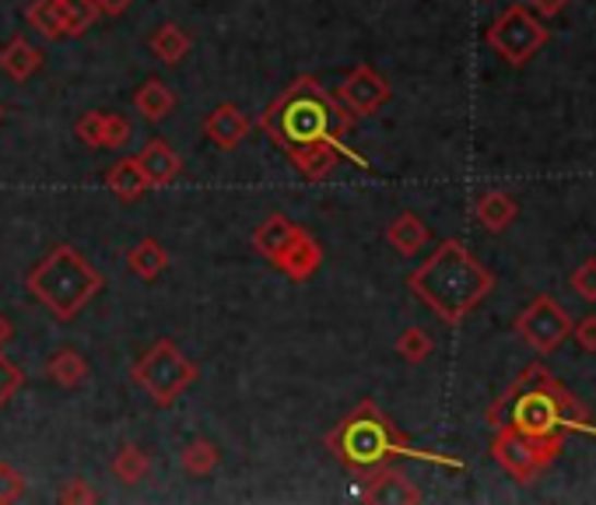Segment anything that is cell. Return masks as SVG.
<instances>
[{
  "label": "cell",
  "instance_id": "6da1fadb",
  "mask_svg": "<svg viewBox=\"0 0 596 505\" xmlns=\"http://www.w3.org/2000/svg\"><path fill=\"white\" fill-rule=\"evenodd\" d=\"M488 421L494 428H512L529 435V439L565 449V435L575 428H586L589 411L551 376V368L534 362L491 403Z\"/></svg>",
  "mask_w": 596,
  "mask_h": 505
},
{
  "label": "cell",
  "instance_id": "7a4b0ae2",
  "mask_svg": "<svg viewBox=\"0 0 596 505\" xmlns=\"http://www.w3.org/2000/svg\"><path fill=\"white\" fill-rule=\"evenodd\" d=\"M407 289L414 298H421L442 324L456 327L491 295L494 278L460 239H445L439 243L432 257L407 278Z\"/></svg>",
  "mask_w": 596,
  "mask_h": 505
},
{
  "label": "cell",
  "instance_id": "3957f363",
  "mask_svg": "<svg viewBox=\"0 0 596 505\" xmlns=\"http://www.w3.org/2000/svg\"><path fill=\"white\" fill-rule=\"evenodd\" d=\"M351 127H355V116L347 113L334 95H326V89L312 74L295 78L267 106V113L260 116V130L267 133L281 151L323 141L330 133L344 138Z\"/></svg>",
  "mask_w": 596,
  "mask_h": 505
},
{
  "label": "cell",
  "instance_id": "277c9868",
  "mask_svg": "<svg viewBox=\"0 0 596 505\" xmlns=\"http://www.w3.org/2000/svg\"><path fill=\"white\" fill-rule=\"evenodd\" d=\"M326 449L334 453V457L347 470H351V474H372V470L386 467L396 457L432 460V463L460 470L456 460H445V457H436V453L414 449L372 400H361L358 408L341 421V425H334V432L326 435Z\"/></svg>",
  "mask_w": 596,
  "mask_h": 505
},
{
  "label": "cell",
  "instance_id": "5b68a950",
  "mask_svg": "<svg viewBox=\"0 0 596 505\" xmlns=\"http://www.w3.org/2000/svg\"><path fill=\"white\" fill-rule=\"evenodd\" d=\"M103 289H106L103 271H98L88 257H81V249H74L71 243L53 246L28 274V292L36 295L49 309V316L60 319V324L78 319V313Z\"/></svg>",
  "mask_w": 596,
  "mask_h": 505
},
{
  "label": "cell",
  "instance_id": "8992f818",
  "mask_svg": "<svg viewBox=\"0 0 596 505\" xmlns=\"http://www.w3.org/2000/svg\"><path fill=\"white\" fill-rule=\"evenodd\" d=\"M130 379H134L141 390L158 403V408H172V403L183 397L187 386H193L196 365L172 341H165L162 337V341H155L138 359Z\"/></svg>",
  "mask_w": 596,
  "mask_h": 505
},
{
  "label": "cell",
  "instance_id": "52a82bcc",
  "mask_svg": "<svg viewBox=\"0 0 596 505\" xmlns=\"http://www.w3.org/2000/svg\"><path fill=\"white\" fill-rule=\"evenodd\" d=\"M548 36L551 32L544 28V19H537V14L526 11L523 4H512L491 22L485 39L509 67H523L526 60H534V54H540Z\"/></svg>",
  "mask_w": 596,
  "mask_h": 505
},
{
  "label": "cell",
  "instance_id": "ba28073f",
  "mask_svg": "<svg viewBox=\"0 0 596 505\" xmlns=\"http://www.w3.org/2000/svg\"><path fill=\"white\" fill-rule=\"evenodd\" d=\"M516 333L537 351V355H551L561 348V341L572 333V316L565 313L558 298L537 295L529 306L516 316Z\"/></svg>",
  "mask_w": 596,
  "mask_h": 505
},
{
  "label": "cell",
  "instance_id": "9c48e42d",
  "mask_svg": "<svg viewBox=\"0 0 596 505\" xmlns=\"http://www.w3.org/2000/svg\"><path fill=\"white\" fill-rule=\"evenodd\" d=\"M558 446L529 439L523 432L512 428H494V443H491V457L499 460V467L505 474H512L516 481H534L544 467H551V460L558 457Z\"/></svg>",
  "mask_w": 596,
  "mask_h": 505
},
{
  "label": "cell",
  "instance_id": "30bf717a",
  "mask_svg": "<svg viewBox=\"0 0 596 505\" xmlns=\"http://www.w3.org/2000/svg\"><path fill=\"white\" fill-rule=\"evenodd\" d=\"M390 81L372 71L369 63H358L351 74L344 78V84L337 89V103L355 116V120H361V116H376L379 109H383L390 103Z\"/></svg>",
  "mask_w": 596,
  "mask_h": 505
},
{
  "label": "cell",
  "instance_id": "8fae6325",
  "mask_svg": "<svg viewBox=\"0 0 596 505\" xmlns=\"http://www.w3.org/2000/svg\"><path fill=\"white\" fill-rule=\"evenodd\" d=\"M288 155V162L295 165V173L302 176V179H309V183H323V179H330V173L337 168V162L341 158H351L355 165H366L351 148H347L337 133H330V138H323V141H312V144H298V148H288L285 151Z\"/></svg>",
  "mask_w": 596,
  "mask_h": 505
},
{
  "label": "cell",
  "instance_id": "7c38bea8",
  "mask_svg": "<svg viewBox=\"0 0 596 505\" xmlns=\"http://www.w3.org/2000/svg\"><path fill=\"white\" fill-rule=\"evenodd\" d=\"M320 263H323V246L312 239L306 228H298L295 239L285 246V252L274 260L277 271L285 278H291V281H309L312 274L320 271Z\"/></svg>",
  "mask_w": 596,
  "mask_h": 505
},
{
  "label": "cell",
  "instance_id": "4fadbf2b",
  "mask_svg": "<svg viewBox=\"0 0 596 505\" xmlns=\"http://www.w3.org/2000/svg\"><path fill=\"white\" fill-rule=\"evenodd\" d=\"M366 498L376 505H418L421 492L410 484L407 474H401L396 467H379L369 474V488H366Z\"/></svg>",
  "mask_w": 596,
  "mask_h": 505
},
{
  "label": "cell",
  "instance_id": "5bb4252c",
  "mask_svg": "<svg viewBox=\"0 0 596 505\" xmlns=\"http://www.w3.org/2000/svg\"><path fill=\"white\" fill-rule=\"evenodd\" d=\"M250 116H246L239 106H231V103H222L218 109H214L207 120H204V133L211 138L214 148H222V151H231V148H239L246 138H250Z\"/></svg>",
  "mask_w": 596,
  "mask_h": 505
},
{
  "label": "cell",
  "instance_id": "9a60e30c",
  "mask_svg": "<svg viewBox=\"0 0 596 505\" xmlns=\"http://www.w3.org/2000/svg\"><path fill=\"white\" fill-rule=\"evenodd\" d=\"M138 165L144 168V176H147V187L152 190H165V187H172V183L179 179V173H183V158L176 155V151L165 144L162 138L155 141H147L144 151L138 155Z\"/></svg>",
  "mask_w": 596,
  "mask_h": 505
},
{
  "label": "cell",
  "instance_id": "2e32d148",
  "mask_svg": "<svg viewBox=\"0 0 596 505\" xmlns=\"http://www.w3.org/2000/svg\"><path fill=\"white\" fill-rule=\"evenodd\" d=\"M176 92L165 84L162 78H147L138 84V92H134V109L144 116L147 124H162L165 116H169L176 109Z\"/></svg>",
  "mask_w": 596,
  "mask_h": 505
},
{
  "label": "cell",
  "instance_id": "e0dca14e",
  "mask_svg": "<svg viewBox=\"0 0 596 505\" xmlns=\"http://www.w3.org/2000/svg\"><path fill=\"white\" fill-rule=\"evenodd\" d=\"M428 239H432V228H428L414 211L396 214L393 222H390V228H386V243L396 252H404V257H414V252H421L428 246Z\"/></svg>",
  "mask_w": 596,
  "mask_h": 505
},
{
  "label": "cell",
  "instance_id": "ac0fdd59",
  "mask_svg": "<svg viewBox=\"0 0 596 505\" xmlns=\"http://www.w3.org/2000/svg\"><path fill=\"white\" fill-rule=\"evenodd\" d=\"M295 232H298V225L291 222V218H285V214H267L260 222V228L253 232V249L260 252L263 260H277L281 252H285V246L295 239Z\"/></svg>",
  "mask_w": 596,
  "mask_h": 505
},
{
  "label": "cell",
  "instance_id": "d6986e66",
  "mask_svg": "<svg viewBox=\"0 0 596 505\" xmlns=\"http://www.w3.org/2000/svg\"><path fill=\"white\" fill-rule=\"evenodd\" d=\"M43 67V49L32 46L25 36H14L4 49H0V71L14 81H28Z\"/></svg>",
  "mask_w": 596,
  "mask_h": 505
},
{
  "label": "cell",
  "instance_id": "ffe728a7",
  "mask_svg": "<svg viewBox=\"0 0 596 505\" xmlns=\"http://www.w3.org/2000/svg\"><path fill=\"white\" fill-rule=\"evenodd\" d=\"M106 187L120 197V200H127V204H134L138 197H144L147 190V176H144V168L138 165V158H120V162H112L109 168H106Z\"/></svg>",
  "mask_w": 596,
  "mask_h": 505
},
{
  "label": "cell",
  "instance_id": "44dd1931",
  "mask_svg": "<svg viewBox=\"0 0 596 505\" xmlns=\"http://www.w3.org/2000/svg\"><path fill=\"white\" fill-rule=\"evenodd\" d=\"M516 200H512L509 193H499V190H491L485 197H477V204H474V218L481 222L488 232H502L509 228L512 222H516Z\"/></svg>",
  "mask_w": 596,
  "mask_h": 505
},
{
  "label": "cell",
  "instance_id": "7402d4cb",
  "mask_svg": "<svg viewBox=\"0 0 596 505\" xmlns=\"http://www.w3.org/2000/svg\"><path fill=\"white\" fill-rule=\"evenodd\" d=\"M147 46H152V54H155L162 63L176 67V63H183V60H187V54L193 49V39H190V32H183L179 25H158V28L152 32V39H147Z\"/></svg>",
  "mask_w": 596,
  "mask_h": 505
},
{
  "label": "cell",
  "instance_id": "603a6c76",
  "mask_svg": "<svg viewBox=\"0 0 596 505\" xmlns=\"http://www.w3.org/2000/svg\"><path fill=\"white\" fill-rule=\"evenodd\" d=\"M127 267L138 278L155 281V278H162L165 271H169V252H165V246L158 239H141L134 249L127 252Z\"/></svg>",
  "mask_w": 596,
  "mask_h": 505
},
{
  "label": "cell",
  "instance_id": "cb8c5ba5",
  "mask_svg": "<svg viewBox=\"0 0 596 505\" xmlns=\"http://www.w3.org/2000/svg\"><path fill=\"white\" fill-rule=\"evenodd\" d=\"M49 379H53L57 386H63V390H74V386H81L88 379V362L78 355L74 348H60L53 359H49L46 365Z\"/></svg>",
  "mask_w": 596,
  "mask_h": 505
},
{
  "label": "cell",
  "instance_id": "d4e9b609",
  "mask_svg": "<svg viewBox=\"0 0 596 505\" xmlns=\"http://www.w3.org/2000/svg\"><path fill=\"white\" fill-rule=\"evenodd\" d=\"M109 467L123 484H141V481L152 478V457H147V453L141 446H134V443L120 446V453H116Z\"/></svg>",
  "mask_w": 596,
  "mask_h": 505
},
{
  "label": "cell",
  "instance_id": "484cf974",
  "mask_svg": "<svg viewBox=\"0 0 596 505\" xmlns=\"http://www.w3.org/2000/svg\"><path fill=\"white\" fill-rule=\"evenodd\" d=\"M25 22L43 32L46 39L63 36V0H32L25 8Z\"/></svg>",
  "mask_w": 596,
  "mask_h": 505
},
{
  "label": "cell",
  "instance_id": "4316f807",
  "mask_svg": "<svg viewBox=\"0 0 596 505\" xmlns=\"http://www.w3.org/2000/svg\"><path fill=\"white\" fill-rule=\"evenodd\" d=\"M222 467V446L211 439H193L183 449V470L190 478H207Z\"/></svg>",
  "mask_w": 596,
  "mask_h": 505
},
{
  "label": "cell",
  "instance_id": "83f0119b",
  "mask_svg": "<svg viewBox=\"0 0 596 505\" xmlns=\"http://www.w3.org/2000/svg\"><path fill=\"white\" fill-rule=\"evenodd\" d=\"M98 22L95 0H63V36H85V32Z\"/></svg>",
  "mask_w": 596,
  "mask_h": 505
},
{
  "label": "cell",
  "instance_id": "f1b7e54d",
  "mask_svg": "<svg viewBox=\"0 0 596 505\" xmlns=\"http://www.w3.org/2000/svg\"><path fill=\"white\" fill-rule=\"evenodd\" d=\"M432 351H436L432 333L421 330V327H407L401 337H396V355H401L404 362H410V365L425 362L428 355H432Z\"/></svg>",
  "mask_w": 596,
  "mask_h": 505
},
{
  "label": "cell",
  "instance_id": "f546056e",
  "mask_svg": "<svg viewBox=\"0 0 596 505\" xmlns=\"http://www.w3.org/2000/svg\"><path fill=\"white\" fill-rule=\"evenodd\" d=\"M134 141V124L120 113H106L103 116V151H120Z\"/></svg>",
  "mask_w": 596,
  "mask_h": 505
},
{
  "label": "cell",
  "instance_id": "4dcf8cb0",
  "mask_svg": "<svg viewBox=\"0 0 596 505\" xmlns=\"http://www.w3.org/2000/svg\"><path fill=\"white\" fill-rule=\"evenodd\" d=\"M28 492V481L25 474L14 463L0 460V505H11V502H22Z\"/></svg>",
  "mask_w": 596,
  "mask_h": 505
},
{
  "label": "cell",
  "instance_id": "1f68e13d",
  "mask_svg": "<svg viewBox=\"0 0 596 505\" xmlns=\"http://www.w3.org/2000/svg\"><path fill=\"white\" fill-rule=\"evenodd\" d=\"M22 383H25V373L11 359H4V351H0V411H4L14 400V394L22 390Z\"/></svg>",
  "mask_w": 596,
  "mask_h": 505
},
{
  "label": "cell",
  "instance_id": "d6a6232c",
  "mask_svg": "<svg viewBox=\"0 0 596 505\" xmlns=\"http://www.w3.org/2000/svg\"><path fill=\"white\" fill-rule=\"evenodd\" d=\"M103 109H92V113H85L81 120L74 124V133H78V141L81 144H88V148H98L103 151Z\"/></svg>",
  "mask_w": 596,
  "mask_h": 505
},
{
  "label": "cell",
  "instance_id": "836d02e7",
  "mask_svg": "<svg viewBox=\"0 0 596 505\" xmlns=\"http://www.w3.org/2000/svg\"><path fill=\"white\" fill-rule=\"evenodd\" d=\"M572 289L579 298L596 302V257H589L586 263H579L572 271Z\"/></svg>",
  "mask_w": 596,
  "mask_h": 505
},
{
  "label": "cell",
  "instance_id": "e575fe53",
  "mask_svg": "<svg viewBox=\"0 0 596 505\" xmlns=\"http://www.w3.org/2000/svg\"><path fill=\"white\" fill-rule=\"evenodd\" d=\"M63 505H88V502H98V492L85 481V478H71L68 484L60 488V495H57Z\"/></svg>",
  "mask_w": 596,
  "mask_h": 505
},
{
  "label": "cell",
  "instance_id": "d590c367",
  "mask_svg": "<svg viewBox=\"0 0 596 505\" xmlns=\"http://www.w3.org/2000/svg\"><path fill=\"white\" fill-rule=\"evenodd\" d=\"M572 337L583 351H596V316H586V319H579V324H572Z\"/></svg>",
  "mask_w": 596,
  "mask_h": 505
},
{
  "label": "cell",
  "instance_id": "8d00e7d4",
  "mask_svg": "<svg viewBox=\"0 0 596 505\" xmlns=\"http://www.w3.org/2000/svg\"><path fill=\"white\" fill-rule=\"evenodd\" d=\"M529 4H534L537 19H558V14L565 11L569 0H529Z\"/></svg>",
  "mask_w": 596,
  "mask_h": 505
},
{
  "label": "cell",
  "instance_id": "74e56055",
  "mask_svg": "<svg viewBox=\"0 0 596 505\" xmlns=\"http://www.w3.org/2000/svg\"><path fill=\"white\" fill-rule=\"evenodd\" d=\"M134 4V0H95L98 14H109V19H120V14Z\"/></svg>",
  "mask_w": 596,
  "mask_h": 505
},
{
  "label": "cell",
  "instance_id": "f35d334b",
  "mask_svg": "<svg viewBox=\"0 0 596 505\" xmlns=\"http://www.w3.org/2000/svg\"><path fill=\"white\" fill-rule=\"evenodd\" d=\"M11 337H14V327H11V319H8L4 313H0V351L8 348V341H11Z\"/></svg>",
  "mask_w": 596,
  "mask_h": 505
},
{
  "label": "cell",
  "instance_id": "ab89813d",
  "mask_svg": "<svg viewBox=\"0 0 596 505\" xmlns=\"http://www.w3.org/2000/svg\"><path fill=\"white\" fill-rule=\"evenodd\" d=\"M0 120H4V106H0Z\"/></svg>",
  "mask_w": 596,
  "mask_h": 505
}]
</instances>
